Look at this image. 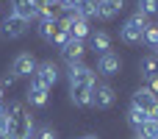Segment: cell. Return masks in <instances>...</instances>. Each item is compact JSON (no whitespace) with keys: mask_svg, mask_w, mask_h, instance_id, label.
<instances>
[{"mask_svg":"<svg viewBox=\"0 0 158 139\" xmlns=\"http://www.w3.org/2000/svg\"><path fill=\"white\" fill-rule=\"evenodd\" d=\"M114 100H117L114 86H108V84H94V95H92V106H94V109H111Z\"/></svg>","mask_w":158,"mask_h":139,"instance_id":"10","label":"cell"},{"mask_svg":"<svg viewBox=\"0 0 158 139\" xmlns=\"http://www.w3.org/2000/svg\"><path fill=\"white\" fill-rule=\"evenodd\" d=\"M136 6L144 17H158V0H136Z\"/></svg>","mask_w":158,"mask_h":139,"instance_id":"21","label":"cell"},{"mask_svg":"<svg viewBox=\"0 0 158 139\" xmlns=\"http://www.w3.org/2000/svg\"><path fill=\"white\" fill-rule=\"evenodd\" d=\"M139 70H142L144 78L158 75V56H147V59H142V61H139Z\"/></svg>","mask_w":158,"mask_h":139,"instance_id":"19","label":"cell"},{"mask_svg":"<svg viewBox=\"0 0 158 139\" xmlns=\"http://www.w3.org/2000/svg\"><path fill=\"white\" fill-rule=\"evenodd\" d=\"M125 8V0H97V17L100 20H114Z\"/></svg>","mask_w":158,"mask_h":139,"instance_id":"12","label":"cell"},{"mask_svg":"<svg viewBox=\"0 0 158 139\" xmlns=\"http://www.w3.org/2000/svg\"><path fill=\"white\" fill-rule=\"evenodd\" d=\"M56 81H58V67H56L53 61L39 64V67H36V72L31 75V84H36V86H42V89H47V92L56 86Z\"/></svg>","mask_w":158,"mask_h":139,"instance_id":"4","label":"cell"},{"mask_svg":"<svg viewBox=\"0 0 158 139\" xmlns=\"http://www.w3.org/2000/svg\"><path fill=\"white\" fill-rule=\"evenodd\" d=\"M3 89H6V86H3V81H0V100H3Z\"/></svg>","mask_w":158,"mask_h":139,"instance_id":"27","label":"cell"},{"mask_svg":"<svg viewBox=\"0 0 158 139\" xmlns=\"http://www.w3.org/2000/svg\"><path fill=\"white\" fill-rule=\"evenodd\" d=\"M81 139H97V137H94V134H86V137H81Z\"/></svg>","mask_w":158,"mask_h":139,"instance_id":"26","label":"cell"},{"mask_svg":"<svg viewBox=\"0 0 158 139\" xmlns=\"http://www.w3.org/2000/svg\"><path fill=\"white\" fill-rule=\"evenodd\" d=\"M25 98H28V103L31 106H47V89H42V86H36V84H31L28 86V92H25Z\"/></svg>","mask_w":158,"mask_h":139,"instance_id":"17","label":"cell"},{"mask_svg":"<svg viewBox=\"0 0 158 139\" xmlns=\"http://www.w3.org/2000/svg\"><path fill=\"white\" fill-rule=\"evenodd\" d=\"M131 106H136V109H142L144 114H150V120L158 114V95H153L147 86H142V89H136L133 92V103Z\"/></svg>","mask_w":158,"mask_h":139,"instance_id":"6","label":"cell"},{"mask_svg":"<svg viewBox=\"0 0 158 139\" xmlns=\"http://www.w3.org/2000/svg\"><path fill=\"white\" fill-rule=\"evenodd\" d=\"M142 42H147L153 50L158 47V25H156V22H147V25H144V36H142Z\"/></svg>","mask_w":158,"mask_h":139,"instance_id":"20","label":"cell"},{"mask_svg":"<svg viewBox=\"0 0 158 139\" xmlns=\"http://www.w3.org/2000/svg\"><path fill=\"white\" fill-rule=\"evenodd\" d=\"M36 67H39V64H36L33 53H19V56L11 61V70H8V72H11L14 78H31V75L36 72Z\"/></svg>","mask_w":158,"mask_h":139,"instance_id":"7","label":"cell"},{"mask_svg":"<svg viewBox=\"0 0 158 139\" xmlns=\"http://www.w3.org/2000/svg\"><path fill=\"white\" fill-rule=\"evenodd\" d=\"M144 25H147V17H144L142 11H136V14L128 17L125 25L119 28V39H122L125 45H139L142 36H144Z\"/></svg>","mask_w":158,"mask_h":139,"instance_id":"3","label":"cell"},{"mask_svg":"<svg viewBox=\"0 0 158 139\" xmlns=\"http://www.w3.org/2000/svg\"><path fill=\"white\" fill-rule=\"evenodd\" d=\"M147 120H150V114H144L142 109H136V106H131V111H128V123H131V125H133L136 131H142Z\"/></svg>","mask_w":158,"mask_h":139,"instance_id":"18","label":"cell"},{"mask_svg":"<svg viewBox=\"0 0 158 139\" xmlns=\"http://www.w3.org/2000/svg\"><path fill=\"white\" fill-rule=\"evenodd\" d=\"M69 11L83 17V20H92V17H97V0H72Z\"/></svg>","mask_w":158,"mask_h":139,"instance_id":"14","label":"cell"},{"mask_svg":"<svg viewBox=\"0 0 158 139\" xmlns=\"http://www.w3.org/2000/svg\"><path fill=\"white\" fill-rule=\"evenodd\" d=\"M11 14L22 17L25 22H31V20L39 17V14H36V6H33L31 0H11Z\"/></svg>","mask_w":158,"mask_h":139,"instance_id":"13","label":"cell"},{"mask_svg":"<svg viewBox=\"0 0 158 139\" xmlns=\"http://www.w3.org/2000/svg\"><path fill=\"white\" fill-rule=\"evenodd\" d=\"M61 25L69 31V39H86V36H92V28H89V20H83V17H78V14H72V11H67V17L61 20Z\"/></svg>","mask_w":158,"mask_h":139,"instance_id":"5","label":"cell"},{"mask_svg":"<svg viewBox=\"0 0 158 139\" xmlns=\"http://www.w3.org/2000/svg\"><path fill=\"white\" fill-rule=\"evenodd\" d=\"M83 53H86V47H83L81 39H69V42L61 47V59H64L67 64H81V61H83Z\"/></svg>","mask_w":158,"mask_h":139,"instance_id":"11","label":"cell"},{"mask_svg":"<svg viewBox=\"0 0 158 139\" xmlns=\"http://www.w3.org/2000/svg\"><path fill=\"white\" fill-rule=\"evenodd\" d=\"M153 120H156V123H158V114H156V117H153Z\"/></svg>","mask_w":158,"mask_h":139,"instance_id":"30","label":"cell"},{"mask_svg":"<svg viewBox=\"0 0 158 139\" xmlns=\"http://www.w3.org/2000/svg\"><path fill=\"white\" fill-rule=\"evenodd\" d=\"M3 109H6V106H3V100H0V111H3Z\"/></svg>","mask_w":158,"mask_h":139,"instance_id":"29","label":"cell"},{"mask_svg":"<svg viewBox=\"0 0 158 139\" xmlns=\"http://www.w3.org/2000/svg\"><path fill=\"white\" fill-rule=\"evenodd\" d=\"M133 139H147V137H142V134H136V137H133Z\"/></svg>","mask_w":158,"mask_h":139,"instance_id":"28","label":"cell"},{"mask_svg":"<svg viewBox=\"0 0 158 139\" xmlns=\"http://www.w3.org/2000/svg\"><path fill=\"white\" fill-rule=\"evenodd\" d=\"M0 28H3V36L6 39H19L25 31H28V22L17 14H8L6 20H0Z\"/></svg>","mask_w":158,"mask_h":139,"instance_id":"9","label":"cell"},{"mask_svg":"<svg viewBox=\"0 0 158 139\" xmlns=\"http://www.w3.org/2000/svg\"><path fill=\"white\" fill-rule=\"evenodd\" d=\"M67 42H69V31H67L64 25H58V31H56V39H53V45H56V47L61 50V47H64Z\"/></svg>","mask_w":158,"mask_h":139,"instance_id":"22","label":"cell"},{"mask_svg":"<svg viewBox=\"0 0 158 139\" xmlns=\"http://www.w3.org/2000/svg\"><path fill=\"white\" fill-rule=\"evenodd\" d=\"M58 8H64V11H69V8H72V0H58Z\"/></svg>","mask_w":158,"mask_h":139,"instance_id":"25","label":"cell"},{"mask_svg":"<svg viewBox=\"0 0 158 139\" xmlns=\"http://www.w3.org/2000/svg\"><path fill=\"white\" fill-rule=\"evenodd\" d=\"M147 89H150L153 95H158V75H153V78H150V86H147Z\"/></svg>","mask_w":158,"mask_h":139,"instance_id":"23","label":"cell"},{"mask_svg":"<svg viewBox=\"0 0 158 139\" xmlns=\"http://www.w3.org/2000/svg\"><path fill=\"white\" fill-rule=\"evenodd\" d=\"M119 70H122V59H119L114 50H108V53H100V56H97V72H100V75L114 78Z\"/></svg>","mask_w":158,"mask_h":139,"instance_id":"8","label":"cell"},{"mask_svg":"<svg viewBox=\"0 0 158 139\" xmlns=\"http://www.w3.org/2000/svg\"><path fill=\"white\" fill-rule=\"evenodd\" d=\"M156 53H158V47H156Z\"/></svg>","mask_w":158,"mask_h":139,"instance_id":"31","label":"cell"},{"mask_svg":"<svg viewBox=\"0 0 158 139\" xmlns=\"http://www.w3.org/2000/svg\"><path fill=\"white\" fill-rule=\"evenodd\" d=\"M6 117H8L6 139H31V134H33V117L25 111L22 103H8L6 106Z\"/></svg>","mask_w":158,"mask_h":139,"instance_id":"2","label":"cell"},{"mask_svg":"<svg viewBox=\"0 0 158 139\" xmlns=\"http://www.w3.org/2000/svg\"><path fill=\"white\" fill-rule=\"evenodd\" d=\"M39 139H56V131H50V128H44V131H42V137Z\"/></svg>","mask_w":158,"mask_h":139,"instance_id":"24","label":"cell"},{"mask_svg":"<svg viewBox=\"0 0 158 139\" xmlns=\"http://www.w3.org/2000/svg\"><path fill=\"white\" fill-rule=\"evenodd\" d=\"M58 25H61V20H39V36H42L44 42H50V45H53Z\"/></svg>","mask_w":158,"mask_h":139,"instance_id":"16","label":"cell"},{"mask_svg":"<svg viewBox=\"0 0 158 139\" xmlns=\"http://www.w3.org/2000/svg\"><path fill=\"white\" fill-rule=\"evenodd\" d=\"M89 42H92V50H94V53H108V50H111V36H108L106 31H94V33L89 36Z\"/></svg>","mask_w":158,"mask_h":139,"instance_id":"15","label":"cell"},{"mask_svg":"<svg viewBox=\"0 0 158 139\" xmlns=\"http://www.w3.org/2000/svg\"><path fill=\"white\" fill-rule=\"evenodd\" d=\"M67 78H69V95H72V103L81 106V109L92 106V95H94V84H97L94 70H89V67H83V64H69Z\"/></svg>","mask_w":158,"mask_h":139,"instance_id":"1","label":"cell"}]
</instances>
